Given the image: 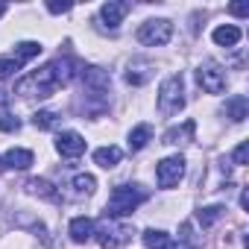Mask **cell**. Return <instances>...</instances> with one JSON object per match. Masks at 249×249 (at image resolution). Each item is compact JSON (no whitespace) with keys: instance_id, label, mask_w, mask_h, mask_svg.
Masks as SVG:
<instances>
[{"instance_id":"cell-1","label":"cell","mask_w":249,"mask_h":249,"mask_svg":"<svg viewBox=\"0 0 249 249\" xmlns=\"http://www.w3.org/2000/svg\"><path fill=\"white\" fill-rule=\"evenodd\" d=\"M147 191L141 185H117L106 202V217L111 220H120V217H129L141 202H147Z\"/></svg>"},{"instance_id":"cell-2","label":"cell","mask_w":249,"mask_h":249,"mask_svg":"<svg viewBox=\"0 0 249 249\" xmlns=\"http://www.w3.org/2000/svg\"><path fill=\"white\" fill-rule=\"evenodd\" d=\"M56 88H62V85H59L56 71H53V62H50V65L33 71L30 76H24V79L15 85V94H21V97H41V100H44V97H50Z\"/></svg>"},{"instance_id":"cell-3","label":"cell","mask_w":249,"mask_h":249,"mask_svg":"<svg viewBox=\"0 0 249 249\" xmlns=\"http://www.w3.org/2000/svg\"><path fill=\"white\" fill-rule=\"evenodd\" d=\"M182 108H185V79L182 73H173L159 88V111L170 117V114H179Z\"/></svg>"},{"instance_id":"cell-4","label":"cell","mask_w":249,"mask_h":249,"mask_svg":"<svg viewBox=\"0 0 249 249\" xmlns=\"http://www.w3.org/2000/svg\"><path fill=\"white\" fill-rule=\"evenodd\" d=\"M132 234H135L132 226L120 223V220H111V217H106L100 226H94V237L100 240L103 249H123L132 240Z\"/></svg>"},{"instance_id":"cell-5","label":"cell","mask_w":249,"mask_h":249,"mask_svg":"<svg viewBox=\"0 0 249 249\" xmlns=\"http://www.w3.org/2000/svg\"><path fill=\"white\" fill-rule=\"evenodd\" d=\"M170 38H173V24L167 18H153V21L141 24V30H138V41L147 47H161Z\"/></svg>"},{"instance_id":"cell-6","label":"cell","mask_w":249,"mask_h":249,"mask_svg":"<svg viewBox=\"0 0 249 249\" xmlns=\"http://www.w3.org/2000/svg\"><path fill=\"white\" fill-rule=\"evenodd\" d=\"M182 176H185V159L182 156H167V159H161L156 164V182H159V188H173V185L182 182Z\"/></svg>"},{"instance_id":"cell-7","label":"cell","mask_w":249,"mask_h":249,"mask_svg":"<svg viewBox=\"0 0 249 249\" xmlns=\"http://www.w3.org/2000/svg\"><path fill=\"white\" fill-rule=\"evenodd\" d=\"M196 82L205 94H220V91H226V71L214 62H205L196 68Z\"/></svg>"},{"instance_id":"cell-8","label":"cell","mask_w":249,"mask_h":249,"mask_svg":"<svg viewBox=\"0 0 249 249\" xmlns=\"http://www.w3.org/2000/svg\"><path fill=\"white\" fill-rule=\"evenodd\" d=\"M129 3H123V0H108V3H103V9H100V21H103V27H108V30H117L120 27V21L129 15Z\"/></svg>"},{"instance_id":"cell-9","label":"cell","mask_w":249,"mask_h":249,"mask_svg":"<svg viewBox=\"0 0 249 249\" xmlns=\"http://www.w3.org/2000/svg\"><path fill=\"white\" fill-rule=\"evenodd\" d=\"M56 150H59V156H65V159H79V156L85 153V138H82L79 132H62V135L56 138Z\"/></svg>"},{"instance_id":"cell-10","label":"cell","mask_w":249,"mask_h":249,"mask_svg":"<svg viewBox=\"0 0 249 249\" xmlns=\"http://www.w3.org/2000/svg\"><path fill=\"white\" fill-rule=\"evenodd\" d=\"M153 62H147V59H132L129 62V68H126V82L129 85H144V82H150L153 79Z\"/></svg>"},{"instance_id":"cell-11","label":"cell","mask_w":249,"mask_h":249,"mask_svg":"<svg viewBox=\"0 0 249 249\" xmlns=\"http://www.w3.org/2000/svg\"><path fill=\"white\" fill-rule=\"evenodd\" d=\"M194 132H196V123H194V120H185L182 126H173V129L164 132V141H161V144H170V147L191 144V141H194Z\"/></svg>"},{"instance_id":"cell-12","label":"cell","mask_w":249,"mask_h":249,"mask_svg":"<svg viewBox=\"0 0 249 249\" xmlns=\"http://www.w3.org/2000/svg\"><path fill=\"white\" fill-rule=\"evenodd\" d=\"M68 231H71L73 243H88L94 237V220L91 217H73L71 226H68Z\"/></svg>"},{"instance_id":"cell-13","label":"cell","mask_w":249,"mask_h":249,"mask_svg":"<svg viewBox=\"0 0 249 249\" xmlns=\"http://www.w3.org/2000/svg\"><path fill=\"white\" fill-rule=\"evenodd\" d=\"M226 117H231L234 123L246 120L249 117V100L243 94H234L231 100H226Z\"/></svg>"},{"instance_id":"cell-14","label":"cell","mask_w":249,"mask_h":249,"mask_svg":"<svg viewBox=\"0 0 249 249\" xmlns=\"http://www.w3.org/2000/svg\"><path fill=\"white\" fill-rule=\"evenodd\" d=\"M3 164H6V167H12V170H27V167L33 164V153H30V150H24V147H12V150L6 153Z\"/></svg>"},{"instance_id":"cell-15","label":"cell","mask_w":249,"mask_h":249,"mask_svg":"<svg viewBox=\"0 0 249 249\" xmlns=\"http://www.w3.org/2000/svg\"><path fill=\"white\" fill-rule=\"evenodd\" d=\"M120 159H123V150H120V147H100V150H94V161H97L100 167H106V170L117 167Z\"/></svg>"},{"instance_id":"cell-16","label":"cell","mask_w":249,"mask_h":249,"mask_svg":"<svg viewBox=\"0 0 249 249\" xmlns=\"http://www.w3.org/2000/svg\"><path fill=\"white\" fill-rule=\"evenodd\" d=\"M150 138H153V126H150V123H138V126L129 132V150H132V153L144 150V147L150 144Z\"/></svg>"},{"instance_id":"cell-17","label":"cell","mask_w":249,"mask_h":249,"mask_svg":"<svg viewBox=\"0 0 249 249\" xmlns=\"http://www.w3.org/2000/svg\"><path fill=\"white\" fill-rule=\"evenodd\" d=\"M237 41H240V30H237V27L226 24V27H217V30H214V44H220V47H234Z\"/></svg>"},{"instance_id":"cell-18","label":"cell","mask_w":249,"mask_h":249,"mask_svg":"<svg viewBox=\"0 0 249 249\" xmlns=\"http://www.w3.org/2000/svg\"><path fill=\"white\" fill-rule=\"evenodd\" d=\"M71 188H73L76 196H91V194L97 191V179H94L91 173H76L73 182H71Z\"/></svg>"},{"instance_id":"cell-19","label":"cell","mask_w":249,"mask_h":249,"mask_svg":"<svg viewBox=\"0 0 249 249\" xmlns=\"http://www.w3.org/2000/svg\"><path fill=\"white\" fill-rule=\"evenodd\" d=\"M144 243H147V249H173L170 234L161 231V229H147L144 231Z\"/></svg>"},{"instance_id":"cell-20","label":"cell","mask_w":249,"mask_h":249,"mask_svg":"<svg viewBox=\"0 0 249 249\" xmlns=\"http://www.w3.org/2000/svg\"><path fill=\"white\" fill-rule=\"evenodd\" d=\"M33 126H36V129L50 132V129H56V126H59V114H56V111H50V108L36 111V114H33Z\"/></svg>"},{"instance_id":"cell-21","label":"cell","mask_w":249,"mask_h":249,"mask_svg":"<svg viewBox=\"0 0 249 249\" xmlns=\"http://www.w3.org/2000/svg\"><path fill=\"white\" fill-rule=\"evenodd\" d=\"M38 53H41V44H38V41H21V44L15 47V56H12V59H15L18 65H24V62L36 59Z\"/></svg>"},{"instance_id":"cell-22","label":"cell","mask_w":249,"mask_h":249,"mask_svg":"<svg viewBox=\"0 0 249 249\" xmlns=\"http://www.w3.org/2000/svg\"><path fill=\"white\" fill-rule=\"evenodd\" d=\"M30 194H36V196H44V199H59L56 196V191H53V185L47 182V179H27V185H24Z\"/></svg>"},{"instance_id":"cell-23","label":"cell","mask_w":249,"mask_h":249,"mask_svg":"<svg viewBox=\"0 0 249 249\" xmlns=\"http://www.w3.org/2000/svg\"><path fill=\"white\" fill-rule=\"evenodd\" d=\"M223 211H226L223 205H208V208H199V211H196V220L202 223V229H208V226H214V223L223 217Z\"/></svg>"},{"instance_id":"cell-24","label":"cell","mask_w":249,"mask_h":249,"mask_svg":"<svg viewBox=\"0 0 249 249\" xmlns=\"http://www.w3.org/2000/svg\"><path fill=\"white\" fill-rule=\"evenodd\" d=\"M182 234H179V243H176V249H194L196 246V237H194V223H182V229H179Z\"/></svg>"},{"instance_id":"cell-25","label":"cell","mask_w":249,"mask_h":249,"mask_svg":"<svg viewBox=\"0 0 249 249\" xmlns=\"http://www.w3.org/2000/svg\"><path fill=\"white\" fill-rule=\"evenodd\" d=\"M18 71H21V65H18L15 59H0V82H3V79H12Z\"/></svg>"},{"instance_id":"cell-26","label":"cell","mask_w":249,"mask_h":249,"mask_svg":"<svg viewBox=\"0 0 249 249\" xmlns=\"http://www.w3.org/2000/svg\"><path fill=\"white\" fill-rule=\"evenodd\" d=\"M18 129H21V120L15 114H9V111L0 114V132H18Z\"/></svg>"},{"instance_id":"cell-27","label":"cell","mask_w":249,"mask_h":249,"mask_svg":"<svg viewBox=\"0 0 249 249\" xmlns=\"http://www.w3.org/2000/svg\"><path fill=\"white\" fill-rule=\"evenodd\" d=\"M73 3H68V0H47V12L53 15H62V12H71Z\"/></svg>"},{"instance_id":"cell-28","label":"cell","mask_w":249,"mask_h":249,"mask_svg":"<svg viewBox=\"0 0 249 249\" xmlns=\"http://www.w3.org/2000/svg\"><path fill=\"white\" fill-rule=\"evenodd\" d=\"M229 12H231V15H237V18H246V15H249V3H231V6H229Z\"/></svg>"},{"instance_id":"cell-29","label":"cell","mask_w":249,"mask_h":249,"mask_svg":"<svg viewBox=\"0 0 249 249\" xmlns=\"http://www.w3.org/2000/svg\"><path fill=\"white\" fill-rule=\"evenodd\" d=\"M246 153H249V147H246V144H240V147L234 150V156H231V161H234V164H246Z\"/></svg>"},{"instance_id":"cell-30","label":"cell","mask_w":249,"mask_h":249,"mask_svg":"<svg viewBox=\"0 0 249 249\" xmlns=\"http://www.w3.org/2000/svg\"><path fill=\"white\" fill-rule=\"evenodd\" d=\"M240 205H243V208H249V194H246V191L240 194Z\"/></svg>"},{"instance_id":"cell-31","label":"cell","mask_w":249,"mask_h":249,"mask_svg":"<svg viewBox=\"0 0 249 249\" xmlns=\"http://www.w3.org/2000/svg\"><path fill=\"white\" fill-rule=\"evenodd\" d=\"M6 103H9V94H6V91H0V106H6Z\"/></svg>"},{"instance_id":"cell-32","label":"cell","mask_w":249,"mask_h":249,"mask_svg":"<svg viewBox=\"0 0 249 249\" xmlns=\"http://www.w3.org/2000/svg\"><path fill=\"white\" fill-rule=\"evenodd\" d=\"M6 9H9L6 3H0V18H3V15H6Z\"/></svg>"},{"instance_id":"cell-33","label":"cell","mask_w":249,"mask_h":249,"mask_svg":"<svg viewBox=\"0 0 249 249\" xmlns=\"http://www.w3.org/2000/svg\"><path fill=\"white\" fill-rule=\"evenodd\" d=\"M3 170H6V164H3V159H0V173H3Z\"/></svg>"}]
</instances>
